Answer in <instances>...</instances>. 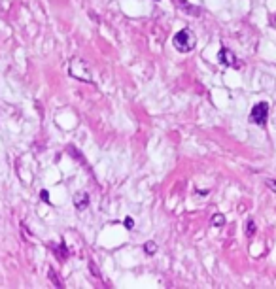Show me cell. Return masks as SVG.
Returning a JSON list of instances; mask_svg holds the SVG:
<instances>
[{
    "label": "cell",
    "mask_w": 276,
    "mask_h": 289,
    "mask_svg": "<svg viewBox=\"0 0 276 289\" xmlns=\"http://www.w3.org/2000/svg\"><path fill=\"white\" fill-rule=\"evenodd\" d=\"M146 252H148V253H153V252H155V244H153V242H148V244H146Z\"/></svg>",
    "instance_id": "7"
},
{
    "label": "cell",
    "mask_w": 276,
    "mask_h": 289,
    "mask_svg": "<svg viewBox=\"0 0 276 289\" xmlns=\"http://www.w3.org/2000/svg\"><path fill=\"white\" fill-rule=\"evenodd\" d=\"M267 117H269V104L267 102L256 104L252 113H250V119L254 123H257V125H261V127L267 123Z\"/></svg>",
    "instance_id": "2"
},
{
    "label": "cell",
    "mask_w": 276,
    "mask_h": 289,
    "mask_svg": "<svg viewBox=\"0 0 276 289\" xmlns=\"http://www.w3.org/2000/svg\"><path fill=\"white\" fill-rule=\"evenodd\" d=\"M174 47L178 49V51H182V53H187V51H191L193 47H195V44H197V38H195V34L191 32L189 28H184V30H180L176 36H174Z\"/></svg>",
    "instance_id": "1"
},
{
    "label": "cell",
    "mask_w": 276,
    "mask_h": 289,
    "mask_svg": "<svg viewBox=\"0 0 276 289\" xmlns=\"http://www.w3.org/2000/svg\"><path fill=\"white\" fill-rule=\"evenodd\" d=\"M212 225H214V227H223V225H225V217L221 214H216L212 217Z\"/></svg>",
    "instance_id": "5"
},
{
    "label": "cell",
    "mask_w": 276,
    "mask_h": 289,
    "mask_svg": "<svg viewBox=\"0 0 276 289\" xmlns=\"http://www.w3.org/2000/svg\"><path fill=\"white\" fill-rule=\"evenodd\" d=\"M267 186L271 187V189H273V191L276 193V182H275V180H267Z\"/></svg>",
    "instance_id": "8"
},
{
    "label": "cell",
    "mask_w": 276,
    "mask_h": 289,
    "mask_svg": "<svg viewBox=\"0 0 276 289\" xmlns=\"http://www.w3.org/2000/svg\"><path fill=\"white\" fill-rule=\"evenodd\" d=\"M42 198H44L46 202H49V200H48V193H46V191H42Z\"/></svg>",
    "instance_id": "10"
},
{
    "label": "cell",
    "mask_w": 276,
    "mask_h": 289,
    "mask_svg": "<svg viewBox=\"0 0 276 289\" xmlns=\"http://www.w3.org/2000/svg\"><path fill=\"white\" fill-rule=\"evenodd\" d=\"M133 219H131V217H127V219H125V227H129V229H131V227H133Z\"/></svg>",
    "instance_id": "9"
},
{
    "label": "cell",
    "mask_w": 276,
    "mask_h": 289,
    "mask_svg": "<svg viewBox=\"0 0 276 289\" xmlns=\"http://www.w3.org/2000/svg\"><path fill=\"white\" fill-rule=\"evenodd\" d=\"M87 202H89V195L87 193H78L76 196H74V204H76V208H86Z\"/></svg>",
    "instance_id": "4"
},
{
    "label": "cell",
    "mask_w": 276,
    "mask_h": 289,
    "mask_svg": "<svg viewBox=\"0 0 276 289\" xmlns=\"http://www.w3.org/2000/svg\"><path fill=\"white\" fill-rule=\"evenodd\" d=\"M219 61H221V65L225 66H237V57L233 55L229 49H221L219 51Z\"/></svg>",
    "instance_id": "3"
},
{
    "label": "cell",
    "mask_w": 276,
    "mask_h": 289,
    "mask_svg": "<svg viewBox=\"0 0 276 289\" xmlns=\"http://www.w3.org/2000/svg\"><path fill=\"white\" fill-rule=\"evenodd\" d=\"M254 233H256V225H254V221H248V223H246V234H250V236H252Z\"/></svg>",
    "instance_id": "6"
}]
</instances>
